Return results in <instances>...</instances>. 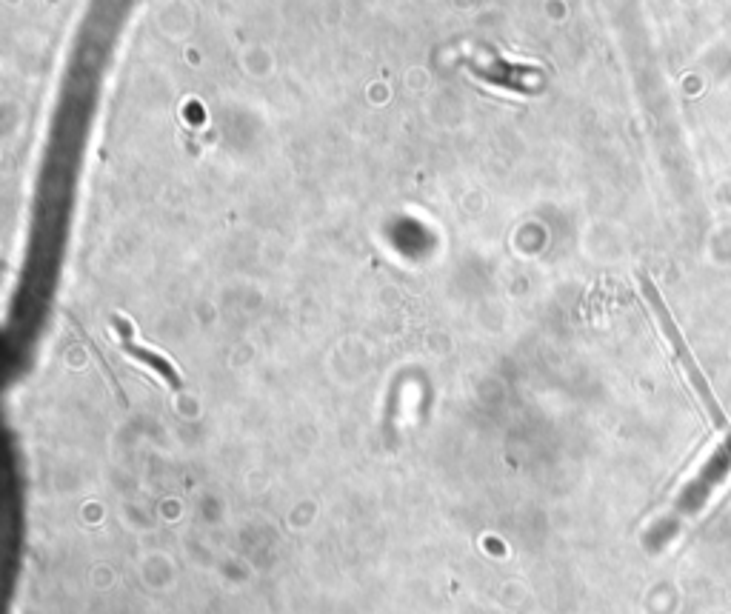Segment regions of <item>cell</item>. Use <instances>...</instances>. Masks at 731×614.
Here are the masks:
<instances>
[{"instance_id": "7a4b0ae2", "label": "cell", "mask_w": 731, "mask_h": 614, "mask_svg": "<svg viewBox=\"0 0 731 614\" xmlns=\"http://www.w3.org/2000/svg\"><path fill=\"white\" fill-rule=\"evenodd\" d=\"M115 329H118V337H120V349L126 352V355L132 357V360H138V363H143L149 372H155V375L172 389V392H183V377H180V372L172 366V360L166 355H160V352H155V349H149V346H143L140 343L138 337H135V329L123 320V317H118L115 320Z\"/></svg>"}, {"instance_id": "6da1fadb", "label": "cell", "mask_w": 731, "mask_h": 614, "mask_svg": "<svg viewBox=\"0 0 731 614\" xmlns=\"http://www.w3.org/2000/svg\"><path fill=\"white\" fill-rule=\"evenodd\" d=\"M640 289H643V298L649 300V306H652L654 317H657V323H660V329H663V335L669 340V346H672L674 357L680 360V366H683V372L689 377V383H692V389L697 392L700 397V403H703V409H706V415L712 420L714 426L720 429V432H729L731 423L726 412L720 409V400L714 397L712 386H709V380L703 375V369L697 366V360H694L692 349L686 346V340L680 335V329H677V323H674V317L669 315V309H666V303L660 298V292H657V286H654L652 280L646 278V275H640Z\"/></svg>"}]
</instances>
